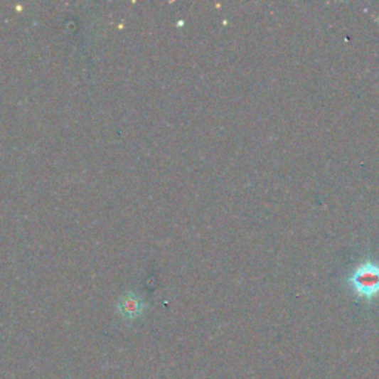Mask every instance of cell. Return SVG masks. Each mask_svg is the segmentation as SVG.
<instances>
[{"label": "cell", "mask_w": 379, "mask_h": 379, "mask_svg": "<svg viewBox=\"0 0 379 379\" xmlns=\"http://www.w3.org/2000/svg\"><path fill=\"white\" fill-rule=\"evenodd\" d=\"M350 283L360 298L372 301L379 294V265L372 261L360 264L350 276Z\"/></svg>", "instance_id": "cell-1"}, {"label": "cell", "mask_w": 379, "mask_h": 379, "mask_svg": "<svg viewBox=\"0 0 379 379\" xmlns=\"http://www.w3.org/2000/svg\"><path fill=\"white\" fill-rule=\"evenodd\" d=\"M142 311V304L139 299L137 298H126L122 302V313L123 316L134 319L137 316H139V313Z\"/></svg>", "instance_id": "cell-2"}]
</instances>
